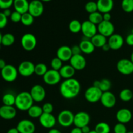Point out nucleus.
<instances>
[{
    "instance_id": "1",
    "label": "nucleus",
    "mask_w": 133,
    "mask_h": 133,
    "mask_svg": "<svg viewBox=\"0 0 133 133\" xmlns=\"http://www.w3.org/2000/svg\"><path fill=\"white\" fill-rule=\"evenodd\" d=\"M81 92V84L74 78L65 79L60 86V93L64 98L71 99L79 94Z\"/></svg>"
},
{
    "instance_id": "2",
    "label": "nucleus",
    "mask_w": 133,
    "mask_h": 133,
    "mask_svg": "<svg viewBox=\"0 0 133 133\" xmlns=\"http://www.w3.org/2000/svg\"><path fill=\"white\" fill-rule=\"evenodd\" d=\"M33 103L30 92H22L16 96L15 106L21 111H27L33 105Z\"/></svg>"
},
{
    "instance_id": "3",
    "label": "nucleus",
    "mask_w": 133,
    "mask_h": 133,
    "mask_svg": "<svg viewBox=\"0 0 133 133\" xmlns=\"http://www.w3.org/2000/svg\"><path fill=\"white\" fill-rule=\"evenodd\" d=\"M18 69L11 64H6L3 69L1 70V75L4 81L9 83L14 82L18 77Z\"/></svg>"
},
{
    "instance_id": "4",
    "label": "nucleus",
    "mask_w": 133,
    "mask_h": 133,
    "mask_svg": "<svg viewBox=\"0 0 133 133\" xmlns=\"http://www.w3.org/2000/svg\"><path fill=\"white\" fill-rule=\"evenodd\" d=\"M102 94L103 92L99 88L92 86L87 88L84 92V98L89 103H95L100 101Z\"/></svg>"
},
{
    "instance_id": "5",
    "label": "nucleus",
    "mask_w": 133,
    "mask_h": 133,
    "mask_svg": "<svg viewBox=\"0 0 133 133\" xmlns=\"http://www.w3.org/2000/svg\"><path fill=\"white\" fill-rule=\"evenodd\" d=\"M37 40L33 34L25 33L21 38V45L22 48L27 51H31L36 46Z\"/></svg>"
},
{
    "instance_id": "6",
    "label": "nucleus",
    "mask_w": 133,
    "mask_h": 133,
    "mask_svg": "<svg viewBox=\"0 0 133 133\" xmlns=\"http://www.w3.org/2000/svg\"><path fill=\"white\" fill-rule=\"evenodd\" d=\"M74 113L69 110H64L58 114L57 117L58 123L64 127H70L74 124Z\"/></svg>"
},
{
    "instance_id": "7",
    "label": "nucleus",
    "mask_w": 133,
    "mask_h": 133,
    "mask_svg": "<svg viewBox=\"0 0 133 133\" xmlns=\"http://www.w3.org/2000/svg\"><path fill=\"white\" fill-rule=\"evenodd\" d=\"M118 71L121 74L129 75L133 74V63L131 60L127 58H122L119 60L116 64Z\"/></svg>"
},
{
    "instance_id": "8",
    "label": "nucleus",
    "mask_w": 133,
    "mask_h": 133,
    "mask_svg": "<svg viewBox=\"0 0 133 133\" xmlns=\"http://www.w3.org/2000/svg\"><path fill=\"white\" fill-rule=\"evenodd\" d=\"M62 77H61L59 71H57L53 69L48 70L46 74L43 76V80L44 83L51 86L55 85L59 83Z\"/></svg>"
},
{
    "instance_id": "9",
    "label": "nucleus",
    "mask_w": 133,
    "mask_h": 133,
    "mask_svg": "<svg viewBox=\"0 0 133 133\" xmlns=\"http://www.w3.org/2000/svg\"><path fill=\"white\" fill-rule=\"evenodd\" d=\"M35 65L33 62L29 61H25L21 62L18 66V74H20L22 76L27 77L35 74Z\"/></svg>"
},
{
    "instance_id": "10",
    "label": "nucleus",
    "mask_w": 133,
    "mask_h": 133,
    "mask_svg": "<svg viewBox=\"0 0 133 133\" xmlns=\"http://www.w3.org/2000/svg\"><path fill=\"white\" fill-rule=\"evenodd\" d=\"M81 32L85 37L92 38L97 33V26L89 20H86L82 23Z\"/></svg>"
},
{
    "instance_id": "11",
    "label": "nucleus",
    "mask_w": 133,
    "mask_h": 133,
    "mask_svg": "<svg viewBox=\"0 0 133 133\" xmlns=\"http://www.w3.org/2000/svg\"><path fill=\"white\" fill-rule=\"evenodd\" d=\"M44 5L40 0H32L29 3L28 12L34 18L40 17L44 12Z\"/></svg>"
},
{
    "instance_id": "12",
    "label": "nucleus",
    "mask_w": 133,
    "mask_h": 133,
    "mask_svg": "<svg viewBox=\"0 0 133 133\" xmlns=\"http://www.w3.org/2000/svg\"><path fill=\"white\" fill-rule=\"evenodd\" d=\"M90 121V116L86 112H79L74 115V124L76 127L82 128L88 125Z\"/></svg>"
},
{
    "instance_id": "13",
    "label": "nucleus",
    "mask_w": 133,
    "mask_h": 133,
    "mask_svg": "<svg viewBox=\"0 0 133 133\" xmlns=\"http://www.w3.org/2000/svg\"><path fill=\"white\" fill-rule=\"evenodd\" d=\"M114 25L111 22L103 21L97 25V31L99 33L103 35L105 37H110V36L114 34Z\"/></svg>"
},
{
    "instance_id": "14",
    "label": "nucleus",
    "mask_w": 133,
    "mask_h": 133,
    "mask_svg": "<svg viewBox=\"0 0 133 133\" xmlns=\"http://www.w3.org/2000/svg\"><path fill=\"white\" fill-rule=\"evenodd\" d=\"M30 94L34 101L41 102L45 99L46 96L45 90L40 84H35L31 88Z\"/></svg>"
},
{
    "instance_id": "15",
    "label": "nucleus",
    "mask_w": 133,
    "mask_h": 133,
    "mask_svg": "<svg viewBox=\"0 0 133 133\" xmlns=\"http://www.w3.org/2000/svg\"><path fill=\"white\" fill-rule=\"evenodd\" d=\"M16 128L19 133H35L36 127L32 121L22 119L18 122Z\"/></svg>"
},
{
    "instance_id": "16",
    "label": "nucleus",
    "mask_w": 133,
    "mask_h": 133,
    "mask_svg": "<svg viewBox=\"0 0 133 133\" xmlns=\"http://www.w3.org/2000/svg\"><path fill=\"white\" fill-rule=\"evenodd\" d=\"M100 102L103 107L110 109L115 106L116 103V98L114 94L110 91H108V92H103Z\"/></svg>"
},
{
    "instance_id": "17",
    "label": "nucleus",
    "mask_w": 133,
    "mask_h": 133,
    "mask_svg": "<svg viewBox=\"0 0 133 133\" xmlns=\"http://www.w3.org/2000/svg\"><path fill=\"white\" fill-rule=\"evenodd\" d=\"M39 122L43 127L51 129L55 125L57 119L52 114L43 113L39 118Z\"/></svg>"
},
{
    "instance_id": "18",
    "label": "nucleus",
    "mask_w": 133,
    "mask_h": 133,
    "mask_svg": "<svg viewBox=\"0 0 133 133\" xmlns=\"http://www.w3.org/2000/svg\"><path fill=\"white\" fill-rule=\"evenodd\" d=\"M70 65L78 71L84 69L87 66V60L81 54L73 55L70 60Z\"/></svg>"
},
{
    "instance_id": "19",
    "label": "nucleus",
    "mask_w": 133,
    "mask_h": 133,
    "mask_svg": "<svg viewBox=\"0 0 133 133\" xmlns=\"http://www.w3.org/2000/svg\"><path fill=\"white\" fill-rule=\"evenodd\" d=\"M108 44L112 50H118L121 49L124 44L123 36L119 34H113L109 38Z\"/></svg>"
},
{
    "instance_id": "20",
    "label": "nucleus",
    "mask_w": 133,
    "mask_h": 133,
    "mask_svg": "<svg viewBox=\"0 0 133 133\" xmlns=\"http://www.w3.org/2000/svg\"><path fill=\"white\" fill-rule=\"evenodd\" d=\"M16 109L14 106L2 105L0 107V117L5 120H11L16 116Z\"/></svg>"
},
{
    "instance_id": "21",
    "label": "nucleus",
    "mask_w": 133,
    "mask_h": 133,
    "mask_svg": "<svg viewBox=\"0 0 133 133\" xmlns=\"http://www.w3.org/2000/svg\"><path fill=\"white\" fill-rule=\"evenodd\" d=\"M116 118L118 120V123H129L131 122L132 118V114L130 110L125 108H123L118 110L116 114Z\"/></svg>"
},
{
    "instance_id": "22",
    "label": "nucleus",
    "mask_w": 133,
    "mask_h": 133,
    "mask_svg": "<svg viewBox=\"0 0 133 133\" xmlns=\"http://www.w3.org/2000/svg\"><path fill=\"white\" fill-rule=\"evenodd\" d=\"M73 56L71 48L68 45H62L58 49L57 51V57L61 59L62 62L70 61Z\"/></svg>"
},
{
    "instance_id": "23",
    "label": "nucleus",
    "mask_w": 133,
    "mask_h": 133,
    "mask_svg": "<svg viewBox=\"0 0 133 133\" xmlns=\"http://www.w3.org/2000/svg\"><path fill=\"white\" fill-rule=\"evenodd\" d=\"M97 9L101 14L110 12L114 7L113 0H97Z\"/></svg>"
},
{
    "instance_id": "24",
    "label": "nucleus",
    "mask_w": 133,
    "mask_h": 133,
    "mask_svg": "<svg viewBox=\"0 0 133 133\" xmlns=\"http://www.w3.org/2000/svg\"><path fill=\"white\" fill-rule=\"evenodd\" d=\"M13 6L15 11L23 14L24 13L28 12L29 3L27 0H14Z\"/></svg>"
},
{
    "instance_id": "25",
    "label": "nucleus",
    "mask_w": 133,
    "mask_h": 133,
    "mask_svg": "<svg viewBox=\"0 0 133 133\" xmlns=\"http://www.w3.org/2000/svg\"><path fill=\"white\" fill-rule=\"evenodd\" d=\"M76 70L71 66V65H64L62 66L61 70H59V73L61 74V77L64 79H68L73 78Z\"/></svg>"
},
{
    "instance_id": "26",
    "label": "nucleus",
    "mask_w": 133,
    "mask_h": 133,
    "mask_svg": "<svg viewBox=\"0 0 133 133\" xmlns=\"http://www.w3.org/2000/svg\"><path fill=\"white\" fill-rule=\"evenodd\" d=\"M79 46L81 49L82 53L87 55L93 53L95 50V48H96L91 42V40H84L81 42L80 44H79Z\"/></svg>"
},
{
    "instance_id": "27",
    "label": "nucleus",
    "mask_w": 133,
    "mask_h": 133,
    "mask_svg": "<svg viewBox=\"0 0 133 133\" xmlns=\"http://www.w3.org/2000/svg\"><path fill=\"white\" fill-rule=\"evenodd\" d=\"M90 40L95 46V48H102V47L107 43V37H105L103 35H101L99 32L96 34L95 36H94L90 39Z\"/></svg>"
},
{
    "instance_id": "28",
    "label": "nucleus",
    "mask_w": 133,
    "mask_h": 133,
    "mask_svg": "<svg viewBox=\"0 0 133 133\" xmlns=\"http://www.w3.org/2000/svg\"><path fill=\"white\" fill-rule=\"evenodd\" d=\"M29 116L32 118H39L43 114L42 108L38 105H32L28 110Z\"/></svg>"
},
{
    "instance_id": "29",
    "label": "nucleus",
    "mask_w": 133,
    "mask_h": 133,
    "mask_svg": "<svg viewBox=\"0 0 133 133\" xmlns=\"http://www.w3.org/2000/svg\"><path fill=\"white\" fill-rule=\"evenodd\" d=\"M2 102L4 105L14 106L15 105L16 96L12 93H6L3 96Z\"/></svg>"
},
{
    "instance_id": "30",
    "label": "nucleus",
    "mask_w": 133,
    "mask_h": 133,
    "mask_svg": "<svg viewBox=\"0 0 133 133\" xmlns=\"http://www.w3.org/2000/svg\"><path fill=\"white\" fill-rule=\"evenodd\" d=\"M15 42V37L11 33H6L3 35L1 39V45L5 47L11 46Z\"/></svg>"
},
{
    "instance_id": "31",
    "label": "nucleus",
    "mask_w": 133,
    "mask_h": 133,
    "mask_svg": "<svg viewBox=\"0 0 133 133\" xmlns=\"http://www.w3.org/2000/svg\"><path fill=\"white\" fill-rule=\"evenodd\" d=\"M82 23L77 19H73L69 23V30L71 32L74 34L79 33L81 31Z\"/></svg>"
},
{
    "instance_id": "32",
    "label": "nucleus",
    "mask_w": 133,
    "mask_h": 133,
    "mask_svg": "<svg viewBox=\"0 0 133 133\" xmlns=\"http://www.w3.org/2000/svg\"><path fill=\"white\" fill-rule=\"evenodd\" d=\"M88 20L92 22V23H93L94 24L98 25L101 22L103 21V14H101L99 11L90 14L89 16H88Z\"/></svg>"
},
{
    "instance_id": "33",
    "label": "nucleus",
    "mask_w": 133,
    "mask_h": 133,
    "mask_svg": "<svg viewBox=\"0 0 133 133\" xmlns=\"http://www.w3.org/2000/svg\"><path fill=\"white\" fill-rule=\"evenodd\" d=\"M133 92L129 88L122 90L119 93V99L124 102H128L132 99Z\"/></svg>"
},
{
    "instance_id": "34",
    "label": "nucleus",
    "mask_w": 133,
    "mask_h": 133,
    "mask_svg": "<svg viewBox=\"0 0 133 133\" xmlns=\"http://www.w3.org/2000/svg\"><path fill=\"white\" fill-rule=\"evenodd\" d=\"M94 131L97 133H110V127L106 122H100L96 125Z\"/></svg>"
},
{
    "instance_id": "35",
    "label": "nucleus",
    "mask_w": 133,
    "mask_h": 133,
    "mask_svg": "<svg viewBox=\"0 0 133 133\" xmlns=\"http://www.w3.org/2000/svg\"><path fill=\"white\" fill-rule=\"evenodd\" d=\"M34 17L30 13L26 12L22 14L21 22L25 26H31L34 22Z\"/></svg>"
},
{
    "instance_id": "36",
    "label": "nucleus",
    "mask_w": 133,
    "mask_h": 133,
    "mask_svg": "<svg viewBox=\"0 0 133 133\" xmlns=\"http://www.w3.org/2000/svg\"><path fill=\"white\" fill-rule=\"evenodd\" d=\"M48 71V66L45 64L38 63L35 65V74L38 76H44Z\"/></svg>"
},
{
    "instance_id": "37",
    "label": "nucleus",
    "mask_w": 133,
    "mask_h": 133,
    "mask_svg": "<svg viewBox=\"0 0 133 133\" xmlns=\"http://www.w3.org/2000/svg\"><path fill=\"white\" fill-rule=\"evenodd\" d=\"M122 8L124 12L131 13L133 12V0H122Z\"/></svg>"
},
{
    "instance_id": "38",
    "label": "nucleus",
    "mask_w": 133,
    "mask_h": 133,
    "mask_svg": "<svg viewBox=\"0 0 133 133\" xmlns=\"http://www.w3.org/2000/svg\"><path fill=\"white\" fill-rule=\"evenodd\" d=\"M111 82L110 80L107 79H103L99 81V88L103 92H108L111 88Z\"/></svg>"
},
{
    "instance_id": "39",
    "label": "nucleus",
    "mask_w": 133,
    "mask_h": 133,
    "mask_svg": "<svg viewBox=\"0 0 133 133\" xmlns=\"http://www.w3.org/2000/svg\"><path fill=\"white\" fill-rule=\"evenodd\" d=\"M84 8H85L86 11L89 13V14L98 11L97 2H95V1H88L86 3Z\"/></svg>"
},
{
    "instance_id": "40",
    "label": "nucleus",
    "mask_w": 133,
    "mask_h": 133,
    "mask_svg": "<svg viewBox=\"0 0 133 133\" xmlns=\"http://www.w3.org/2000/svg\"><path fill=\"white\" fill-rule=\"evenodd\" d=\"M51 66L53 70L59 71L62 67V61L58 57L53 58L51 61Z\"/></svg>"
},
{
    "instance_id": "41",
    "label": "nucleus",
    "mask_w": 133,
    "mask_h": 133,
    "mask_svg": "<svg viewBox=\"0 0 133 133\" xmlns=\"http://www.w3.org/2000/svg\"><path fill=\"white\" fill-rule=\"evenodd\" d=\"M114 133H127V129L125 125L123 123H118L114 127Z\"/></svg>"
},
{
    "instance_id": "42",
    "label": "nucleus",
    "mask_w": 133,
    "mask_h": 133,
    "mask_svg": "<svg viewBox=\"0 0 133 133\" xmlns=\"http://www.w3.org/2000/svg\"><path fill=\"white\" fill-rule=\"evenodd\" d=\"M14 0H0V9H10V6L13 5Z\"/></svg>"
},
{
    "instance_id": "43",
    "label": "nucleus",
    "mask_w": 133,
    "mask_h": 133,
    "mask_svg": "<svg viewBox=\"0 0 133 133\" xmlns=\"http://www.w3.org/2000/svg\"><path fill=\"white\" fill-rule=\"evenodd\" d=\"M10 20L14 23H18L21 22L22 19V14L17 11H14L12 12L11 15L10 16Z\"/></svg>"
},
{
    "instance_id": "44",
    "label": "nucleus",
    "mask_w": 133,
    "mask_h": 133,
    "mask_svg": "<svg viewBox=\"0 0 133 133\" xmlns=\"http://www.w3.org/2000/svg\"><path fill=\"white\" fill-rule=\"evenodd\" d=\"M42 108L43 113L52 114L53 111V106L50 103H46L44 104Z\"/></svg>"
},
{
    "instance_id": "45",
    "label": "nucleus",
    "mask_w": 133,
    "mask_h": 133,
    "mask_svg": "<svg viewBox=\"0 0 133 133\" xmlns=\"http://www.w3.org/2000/svg\"><path fill=\"white\" fill-rule=\"evenodd\" d=\"M8 23V18L3 14L0 12V29L5 28Z\"/></svg>"
},
{
    "instance_id": "46",
    "label": "nucleus",
    "mask_w": 133,
    "mask_h": 133,
    "mask_svg": "<svg viewBox=\"0 0 133 133\" xmlns=\"http://www.w3.org/2000/svg\"><path fill=\"white\" fill-rule=\"evenodd\" d=\"M71 48V51H72L73 55L81 54L82 51L79 45H74V46H72V48Z\"/></svg>"
},
{
    "instance_id": "47",
    "label": "nucleus",
    "mask_w": 133,
    "mask_h": 133,
    "mask_svg": "<svg viewBox=\"0 0 133 133\" xmlns=\"http://www.w3.org/2000/svg\"><path fill=\"white\" fill-rule=\"evenodd\" d=\"M125 42L129 46H133V34L131 33L127 35L125 38Z\"/></svg>"
},
{
    "instance_id": "48",
    "label": "nucleus",
    "mask_w": 133,
    "mask_h": 133,
    "mask_svg": "<svg viewBox=\"0 0 133 133\" xmlns=\"http://www.w3.org/2000/svg\"><path fill=\"white\" fill-rule=\"evenodd\" d=\"M103 18L104 21H107V22H110L111 19V14L110 12H107L103 14Z\"/></svg>"
},
{
    "instance_id": "49",
    "label": "nucleus",
    "mask_w": 133,
    "mask_h": 133,
    "mask_svg": "<svg viewBox=\"0 0 133 133\" xmlns=\"http://www.w3.org/2000/svg\"><path fill=\"white\" fill-rule=\"evenodd\" d=\"M81 129V131L83 133H89L91 131L90 128L88 125H86Z\"/></svg>"
},
{
    "instance_id": "50",
    "label": "nucleus",
    "mask_w": 133,
    "mask_h": 133,
    "mask_svg": "<svg viewBox=\"0 0 133 133\" xmlns=\"http://www.w3.org/2000/svg\"><path fill=\"white\" fill-rule=\"evenodd\" d=\"M6 66V64L5 60L2 59V58H0V70H1L2 69H3Z\"/></svg>"
},
{
    "instance_id": "51",
    "label": "nucleus",
    "mask_w": 133,
    "mask_h": 133,
    "mask_svg": "<svg viewBox=\"0 0 133 133\" xmlns=\"http://www.w3.org/2000/svg\"><path fill=\"white\" fill-rule=\"evenodd\" d=\"M3 14H5V16H6V17H10V15H11L12 14V12L11 10H10V9H5V10H3Z\"/></svg>"
},
{
    "instance_id": "52",
    "label": "nucleus",
    "mask_w": 133,
    "mask_h": 133,
    "mask_svg": "<svg viewBox=\"0 0 133 133\" xmlns=\"http://www.w3.org/2000/svg\"><path fill=\"white\" fill-rule=\"evenodd\" d=\"M70 133H83L81 131V129L79 128V127H74L72 130L71 131Z\"/></svg>"
},
{
    "instance_id": "53",
    "label": "nucleus",
    "mask_w": 133,
    "mask_h": 133,
    "mask_svg": "<svg viewBox=\"0 0 133 133\" xmlns=\"http://www.w3.org/2000/svg\"><path fill=\"white\" fill-rule=\"evenodd\" d=\"M6 133H19V131H18L16 127H14V128H11L10 129L8 130V131L6 132Z\"/></svg>"
},
{
    "instance_id": "54",
    "label": "nucleus",
    "mask_w": 133,
    "mask_h": 133,
    "mask_svg": "<svg viewBox=\"0 0 133 133\" xmlns=\"http://www.w3.org/2000/svg\"><path fill=\"white\" fill-rule=\"evenodd\" d=\"M101 49H102L104 51L107 52V51H109L110 50V46L109 45V44H108V43H107L105 45H104L102 47V48H101Z\"/></svg>"
},
{
    "instance_id": "55",
    "label": "nucleus",
    "mask_w": 133,
    "mask_h": 133,
    "mask_svg": "<svg viewBox=\"0 0 133 133\" xmlns=\"http://www.w3.org/2000/svg\"><path fill=\"white\" fill-rule=\"evenodd\" d=\"M48 133H62L59 130L56 129H51L49 131Z\"/></svg>"
},
{
    "instance_id": "56",
    "label": "nucleus",
    "mask_w": 133,
    "mask_h": 133,
    "mask_svg": "<svg viewBox=\"0 0 133 133\" xmlns=\"http://www.w3.org/2000/svg\"><path fill=\"white\" fill-rule=\"evenodd\" d=\"M130 60H131V62H132V63H133V52H132V53H131V58H130Z\"/></svg>"
},
{
    "instance_id": "57",
    "label": "nucleus",
    "mask_w": 133,
    "mask_h": 133,
    "mask_svg": "<svg viewBox=\"0 0 133 133\" xmlns=\"http://www.w3.org/2000/svg\"><path fill=\"white\" fill-rule=\"evenodd\" d=\"M2 34H1V32H0V45H1V39H2Z\"/></svg>"
},
{
    "instance_id": "58",
    "label": "nucleus",
    "mask_w": 133,
    "mask_h": 133,
    "mask_svg": "<svg viewBox=\"0 0 133 133\" xmlns=\"http://www.w3.org/2000/svg\"><path fill=\"white\" fill-rule=\"evenodd\" d=\"M40 1L42 2V1H44V2H49V1H51V0H40Z\"/></svg>"
},
{
    "instance_id": "59",
    "label": "nucleus",
    "mask_w": 133,
    "mask_h": 133,
    "mask_svg": "<svg viewBox=\"0 0 133 133\" xmlns=\"http://www.w3.org/2000/svg\"><path fill=\"white\" fill-rule=\"evenodd\" d=\"M89 133H97V132H96V131H94H94H90V132Z\"/></svg>"
},
{
    "instance_id": "60",
    "label": "nucleus",
    "mask_w": 133,
    "mask_h": 133,
    "mask_svg": "<svg viewBox=\"0 0 133 133\" xmlns=\"http://www.w3.org/2000/svg\"><path fill=\"white\" fill-rule=\"evenodd\" d=\"M127 133H133V131H129V132H127Z\"/></svg>"
},
{
    "instance_id": "61",
    "label": "nucleus",
    "mask_w": 133,
    "mask_h": 133,
    "mask_svg": "<svg viewBox=\"0 0 133 133\" xmlns=\"http://www.w3.org/2000/svg\"><path fill=\"white\" fill-rule=\"evenodd\" d=\"M131 33L133 34V29H132V31H131Z\"/></svg>"
},
{
    "instance_id": "62",
    "label": "nucleus",
    "mask_w": 133,
    "mask_h": 133,
    "mask_svg": "<svg viewBox=\"0 0 133 133\" xmlns=\"http://www.w3.org/2000/svg\"><path fill=\"white\" fill-rule=\"evenodd\" d=\"M132 100H133V97H132Z\"/></svg>"
}]
</instances>
